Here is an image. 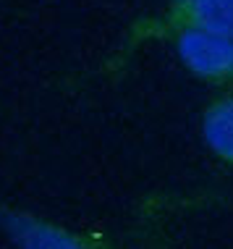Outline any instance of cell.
<instances>
[{"label":"cell","mask_w":233,"mask_h":249,"mask_svg":"<svg viewBox=\"0 0 233 249\" xmlns=\"http://www.w3.org/2000/svg\"><path fill=\"white\" fill-rule=\"evenodd\" d=\"M176 29H204L233 37V0H168L131 29V39H163Z\"/></svg>","instance_id":"2"},{"label":"cell","mask_w":233,"mask_h":249,"mask_svg":"<svg viewBox=\"0 0 233 249\" xmlns=\"http://www.w3.org/2000/svg\"><path fill=\"white\" fill-rule=\"evenodd\" d=\"M199 137L210 155L225 165H233V89H223L202 107Z\"/></svg>","instance_id":"4"},{"label":"cell","mask_w":233,"mask_h":249,"mask_svg":"<svg viewBox=\"0 0 233 249\" xmlns=\"http://www.w3.org/2000/svg\"><path fill=\"white\" fill-rule=\"evenodd\" d=\"M163 39L191 76L217 89H233V37L204 29H176Z\"/></svg>","instance_id":"3"},{"label":"cell","mask_w":233,"mask_h":249,"mask_svg":"<svg viewBox=\"0 0 233 249\" xmlns=\"http://www.w3.org/2000/svg\"><path fill=\"white\" fill-rule=\"evenodd\" d=\"M0 231L16 249H118L100 231H79L3 202H0Z\"/></svg>","instance_id":"1"}]
</instances>
